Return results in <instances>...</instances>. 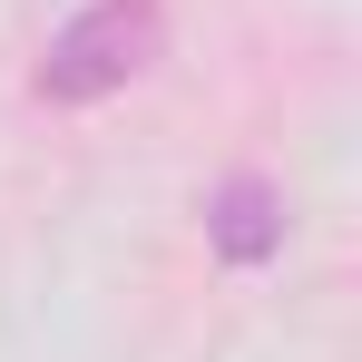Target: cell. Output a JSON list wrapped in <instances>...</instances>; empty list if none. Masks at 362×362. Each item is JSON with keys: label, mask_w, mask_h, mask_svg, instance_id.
Listing matches in <instances>:
<instances>
[{"label": "cell", "mask_w": 362, "mask_h": 362, "mask_svg": "<svg viewBox=\"0 0 362 362\" xmlns=\"http://www.w3.org/2000/svg\"><path fill=\"white\" fill-rule=\"evenodd\" d=\"M167 49V20H157V0H98V10H78L59 40H49V59H40V98H59V108H88V98H108L127 88L137 69Z\"/></svg>", "instance_id": "1"}, {"label": "cell", "mask_w": 362, "mask_h": 362, "mask_svg": "<svg viewBox=\"0 0 362 362\" xmlns=\"http://www.w3.org/2000/svg\"><path fill=\"white\" fill-rule=\"evenodd\" d=\"M206 235H216L226 264H264V255L284 245V196H274L264 177H226L216 196H206Z\"/></svg>", "instance_id": "2"}]
</instances>
